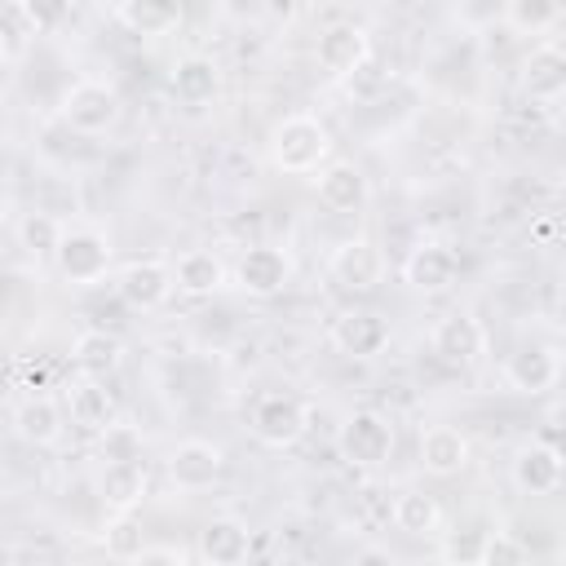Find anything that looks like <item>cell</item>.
I'll return each instance as SVG.
<instances>
[{
    "label": "cell",
    "mask_w": 566,
    "mask_h": 566,
    "mask_svg": "<svg viewBox=\"0 0 566 566\" xmlns=\"http://www.w3.org/2000/svg\"><path fill=\"white\" fill-rule=\"evenodd\" d=\"M102 548L115 562H137V553L146 548V535L137 526V517L133 513H111V522L102 526Z\"/></svg>",
    "instance_id": "28"
},
{
    "label": "cell",
    "mask_w": 566,
    "mask_h": 566,
    "mask_svg": "<svg viewBox=\"0 0 566 566\" xmlns=\"http://www.w3.org/2000/svg\"><path fill=\"white\" fill-rule=\"evenodd\" d=\"M469 438L455 424H424L420 429V469L433 478H455L469 469Z\"/></svg>",
    "instance_id": "17"
},
{
    "label": "cell",
    "mask_w": 566,
    "mask_h": 566,
    "mask_svg": "<svg viewBox=\"0 0 566 566\" xmlns=\"http://www.w3.org/2000/svg\"><path fill=\"white\" fill-rule=\"evenodd\" d=\"M292 256L283 252V248H274V243H252L239 261H234V283H239V292H248V296H256V301H270V296H279L287 283H292Z\"/></svg>",
    "instance_id": "7"
},
{
    "label": "cell",
    "mask_w": 566,
    "mask_h": 566,
    "mask_svg": "<svg viewBox=\"0 0 566 566\" xmlns=\"http://www.w3.org/2000/svg\"><path fill=\"white\" fill-rule=\"evenodd\" d=\"M168 88H172L177 102H186V106H203V102H212V97L221 93V66H217L208 53H186V57L172 62V71H168Z\"/></svg>",
    "instance_id": "19"
},
{
    "label": "cell",
    "mask_w": 566,
    "mask_h": 566,
    "mask_svg": "<svg viewBox=\"0 0 566 566\" xmlns=\"http://www.w3.org/2000/svg\"><path fill=\"white\" fill-rule=\"evenodd\" d=\"M429 349L442 358V363H451V367H473L482 354H486V327L473 318V314H447V318H438L433 323V332H429Z\"/></svg>",
    "instance_id": "11"
},
{
    "label": "cell",
    "mask_w": 566,
    "mask_h": 566,
    "mask_svg": "<svg viewBox=\"0 0 566 566\" xmlns=\"http://www.w3.org/2000/svg\"><path fill=\"white\" fill-rule=\"evenodd\" d=\"M66 407H71V424H80L88 433H97V429H106L115 420V394L102 380H93V376H84L80 385H71Z\"/></svg>",
    "instance_id": "26"
},
{
    "label": "cell",
    "mask_w": 566,
    "mask_h": 566,
    "mask_svg": "<svg viewBox=\"0 0 566 566\" xmlns=\"http://www.w3.org/2000/svg\"><path fill=\"white\" fill-rule=\"evenodd\" d=\"M340 455L358 469H380L389 455H394V420L376 407H358L345 416L340 424V438H336Z\"/></svg>",
    "instance_id": "5"
},
{
    "label": "cell",
    "mask_w": 566,
    "mask_h": 566,
    "mask_svg": "<svg viewBox=\"0 0 566 566\" xmlns=\"http://www.w3.org/2000/svg\"><path fill=\"white\" fill-rule=\"evenodd\" d=\"M504 22L522 35H544L557 22V0H504Z\"/></svg>",
    "instance_id": "29"
},
{
    "label": "cell",
    "mask_w": 566,
    "mask_h": 566,
    "mask_svg": "<svg viewBox=\"0 0 566 566\" xmlns=\"http://www.w3.org/2000/svg\"><path fill=\"white\" fill-rule=\"evenodd\" d=\"M478 548H482V531H469V535H451L442 544V557L447 562H478Z\"/></svg>",
    "instance_id": "34"
},
{
    "label": "cell",
    "mask_w": 566,
    "mask_h": 566,
    "mask_svg": "<svg viewBox=\"0 0 566 566\" xmlns=\"http://www.w3.org/2000/svg\"><path fill=\"white\" fill-rule=\"evenodd\" d=\"M115 296L128 305V310H159L168 296H172V265L159 261V256H146V261H128L119 274H115Z\"/></svg>",
    "instance_id": "8"
},
{
    "label": "cell",
    "mask_w": 566,
    "mask_h": 566,
    "mask_svg": "<svg viewBox=\"0 0 566 566\" xmlns=\"http://www.w3.org/2000/svg\"><path fill=\"white\" fill-rule=\"evenodd\" d=\"M172 287L181 296H190V301H203V296L226 287V261L217 252H208V248H190L172 265Z\"/></svg>",
    "instance_id": "21"
},
{
    "label": "cell",
    "mask_w": 566,
    "mask_h": 566,
    "mask_svg": "<svg viewBox=\"0 0 566 566\" xmlns=\"http://www.w3.org/2000/svg\"><path fill=\"white\" fill-rule=\"evenodd\" d=\"M57 234H62V221H57L53 212H27V217L18 221V239H22V248L35 252V256H53Z\"/></svg>",
    "instance_id": "30"
},
{
    "label": "cell",
    "mask_w": 566,
    "mask_h": 566,
    "mask_svg": "<svg viewBox=\"0 0 566 566\" xmlns=\"http://www.w3.org/2000/svg\"><path fill=\"white\" fill-rule=\"evenodd\" d=\"M314 190H318V203L332 208V212H358V208L371 199L367 172H363L354 159H332V164H323L318 177H314Z\"/></svg>",
    "instance_id": "15"
},
{
    "label": "cell",
    "mask_w": 566,
    "mask_h": 566,
    "mask_svg": "<svg viewBox=\"0 0 566 566\" xmlns=\"http://www.w3.org/2000/svg\"><path fill=\"white\" fill-rule=\"evenodd\" d=\"M57 115H62V124H66L71 133L102 137V133H111V128L119 124L124 102H119V93H115L111 84H102V80H75V84L62 93Z\"/></svg>",
    "instance_id": "3"
},
{
    "label": "cell",
    "mask_w": 566,
    "mask_h": 566,
    "mask_svg": "<svg viewBox=\"0 0 566 566\" xmlns=\"http://www.w3.org/2000/svg\"><path fill=\"white\" fill-rule=\"evenodd\" d=\"M71 363H75L80 376L106 380V376L119 371V363H124V345H119L115 332H106V327H88V332H80V336L71 340Z\"/></svg>",
    "instance_id": "23"
},
{
    "label": "cell",
    "mask_w": 566,
    "mask_h": 566,
    "mask_svg": "<svg viewBox=\"0 0 566 566\" xmlns=\"http://www.w3.org/2000/svg\"><path fill=\"white\" fill-rule=\"evenodd\" d=\"M181 0H115V18L133 35H168L181 27Z\"/></svg>",
    "instance_id": "25"
},
{
    "label": "cell",
    "mask_w": 566,
    "mask_h": 566,
    "mask_svg": "<svg viewBox=\"0 0 566 566\" xmlns=\"http://www.w3.org/2000/svg\"><path fill=\"white\" fill-rule=\"evenodd\" d=\"M531 557L526 544H517L509 531H491L482 535V548H478V566H522Z\"/></svg>",
    "instance_id": "32"
},
{
    "label": "cell",
    "mask_w": 566,
    "mask_h": 566,
    "mask_svg": "<svg viewBox=\"0 0 566 566\" xmlns=\"http://www.w3.org/2000/svg\"><path fill=\"white\" fill-rule=\"evenodd\" d=\"M513 482L526 495H557L562 486V447L557 442H522L513 451Z\"/></svg>",
    "instance_id": "14"
},
{
    "label": "cell",
    "mask_w": 566,
    "mask_h": 566,
    "mask_svg": "<svg viewBox=\"0 0 566 566\" xmlns=\"http://www.w3.org/2000/svg\"><path fill=\"white\" fill-rule=\"evenodd\" d=\"M327 279H332L340 292H349V296L376 292L380 279H385V252H380V243L367 239V234L340 239V243L332 248V256H327Z\"/></svg>",
    "instance_id": "4"
},
{
    "label": "cell",
    "mask_w": 566,
    "mask_h": 566,
    "mask_svg": "<svg viewBox=\"0 0 566 566\" xmlns=\"http://www.w3.org/2000/svg\"><path fill=\"white\" fill-rule=\"evenodd\" d=\"M13 4L27 18V27H35V31H57L75 13V0H13Z\"/></svg>",
    "instance_id": "33"
},
{
    "label": "cell",
    "mask_w": 566,
    "mask_h": 566,
    "mask_svg": "<svg viewBox=\"0 0 566 566\" xmlns=\"http://www.w3.org/2000/svg\"><path fill=\"white\" fill-rule=\"evenodd\" d=\"M97 451L102 460H142V433L133 424L111 420L106 429H97Z\"/></svg>",
    "instance_id": "31"
},
{
    "label": "cell",
    "mask_w": 566,
    "mask_h": 566,
    "mask_svg": "<svg viewBox=\"0 0 566 566\" xmlns=\"http://www.w3.org/2000/svg\"><path fill=\"white\" fill-rule=\"evenodd\" d=\"M562 376V358L553 345H522L504 358V385L513 394H526V398H539L557 385Z\"/></svg>",
    "instance_id": "13"
},
{
    "label": "cell",
    "mask_w": 566,
    "mask_h": 566,
    "mask_svg": "<svg viewBox=\"0 0 566 566\" xmlns=\"http://www.w3.org/2000/svg\"><path fill=\"white\" fill-rule=\"evenodd\" d=\"M111 261H115V248H111V239H106L102 230H93V226H71V230L57 234L53 265H57V274H62L71 287H93V283H102L106 270H111Z\"/></svg>",
    "instance_id": "2"
},
{
    "label": "cell",
    "mask_w": 566,
    "mask_h": 566,
    "mask_svg": "<svg viewBox=\"0 0 566 566\" xmlns=\"http://www.w3.org/2000/svg\"><path fill=\"white\" fill-rule=\"evenodd\" d=\"M310 429V407L296 394H265L252 407V438L270 451H287L305 438Z\"/></svg>",
    "instance_id": "6"
},
{
    "label": "cell",
    "mask_w": 566,
    "mask_h": 566,
    "mask_svg": "<svg viewBox=\"0 0 566 566\" xmlns=\"http://www.w3.org/2000/svg\"><path fill=\"white\" fill-rule=\"evenodd\" d=\"M332 345L345 358H376L389 345V323L376 310H345L332 323Z\"/></svg>",
    "instance_id": "16"
},
{
    "label": "cell",
    "mask_w": 566,
    "mask_h": 566,
    "mask_svg": "<svg viewBox=\"0 0 566 566\" xmlns=\"http://www.w3.org/2000/svg\"><path fill=\"white\" fill-rule=\"evenodd\" d=\"M455 274H460V256H455V248H447L438 239L416 243L407 252V261H402V283L416 287V292H424V296L447 292L455 283Z\"/></svg>",
    "instance_id": "12"
},
{
    "label": "cell",
    "mask_w": 566,
    "mask_h": 566,
    "mask_svg": "<svg viewBox=\"0 0 566 566\" xmlns=\"http://www.w3.org/2000/svg\"><path fill=\"white\" fill-rule=\"evenodd\" d=\"M97 495L111 513H133L146 500V469L142 460H106L97 473Z\"/></svg>",
    "instance_id": "22"
},
{
    "label": "cell",
    "mask_w": 566,
    "mask_h": 566,
    "mask_svg": "<svg viewBox=\"0 0 566 566\" xmlns=\"http://www.w3.org/2000/svg\"><path fill=\"white\" fill-rule=\"evenodd\" d=\"M62 407L49 398V394H31L13 407V433L31 447H53L62 438Z\"/></svg>",
    "instance_id": "24"
},
{
    "label": "cell",
    "mask_w": 566,
    "mask_h": 566,
    "mask_svg": "<svg viewBox=\"0 0 566 566\" xmlns=\"http://www.w3.org/2000/svg\"><path fill=\"white\" fill-rule=\"evenodd\" d=\"M394 526L398 531H407V535H438V526H442V509H438V500L433 495H424V491H402L398 500H394Z\"/></svg>",
    "instance_id": "27"
},
{
    "label": "cell",
    "mask_w": 566,
    "mask_h": 566,
    "mask_svg": "<svg viewBox=\"0 0 566 566\" xmlns=\"http://www.w3.org/2000/svg\"><path fill=\"white\" fill-rule=\"evenodd\" d=\"M195 553H199L208 566H239V562H248V553H252V531H248V522H239V517H212V522L199 531Z\"/></svg>",
    "instance_id": "20"
},
{
    "label": "cell",
    "mask_w": 566,
    "mask_h": 566,
    "mask_svg": "<svg viewBox=\"0 0 566 566\" xmlns=\"http://www.w3.org/2000/svg\"><path fill=\"white\" fill-rule=\"evenodd\" d=\"M327 155H332V133L310 111H292L270 128V159L279 172H292V177L318 172Z\"/></svg>",
    "instance_id": "1"
},
{
    "label": "cell",
    "mask_w": 566,
    "mask_h": 566,
    "mask_svg": "<svg viewBox=\"0 0 566 566\" xmlns=\"http://www.w3.org/2000/svg\"><path fill=\"white\" fill-rule=\"evenodd\" d=\"M566 88V53L557 40H544L522 62V93L531 102H557Z\"/></svg>",
    "instance_id": "18"
},
{
    "label": "cell",
    "mask_w": 566,
    "mask_h": 566,
    "mask_svg": "<svg viewBox=\"0 0 566 566\" xmlns=\"http://www.w3.org/2000/svg\"><path fill=\"white\" fill-rule=\"evenodd\" d=\"M367 53H371V40L358 22H332L327 31H318V44H314V57L332 80H345V75L363 71Z\"/></svg>",
    "instance_id": "10"
},
{
    "label": "cell",
    "mask_w": 566,
    "mask_h": 566,
    "mask_svg": "<svg viewBox=\"0 0 566 566\" xmlns=\"http://www.w3.org/2000/svg\"><path fill=\"white\" fill-rule=\"evenodd\" d=\"M226 469V455L208 438H186L168 451V482L177 491H208Z\"/></svg>",
    "instance_id": "9"
}]
</instances>
